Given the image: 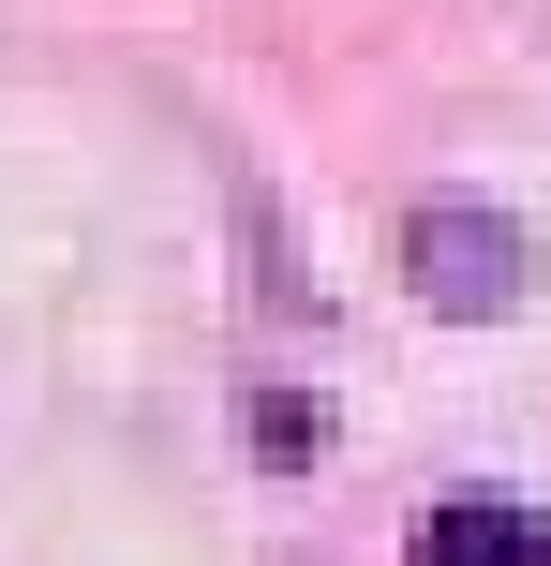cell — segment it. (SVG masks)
I'll list each match as a JSON object with an SVG mask.
<instances>
[{"label":"cell","instance_id":"6da1fadb","mask_svg":"<svg viewBox=\"0 0 551 566\" xmlns=\"http://www.w3.org/2000/svg\"><path fill=\"white\" fill-rule=\"evenodd\" d=\"M403 269H417V298L433 313H522V283H537V254H522V224L507 209H417L403 224Z\"/></svg>","mask_w":551,"mask_h":566},{"label":"cell","instance_id":"7a4b0ae2","mask_svg":"<svg viewBox=\"0 0 551 566\" xmlns=\"http://www.w3.org/2000/svg\"><path fill=\"white\" fill-rule=\"evenodd\" d=\"M537 552L551 537L522 507H433V522H417V566H537Z\"/></svg>","mask_w":551,"mask_h":566}]
</instances>
